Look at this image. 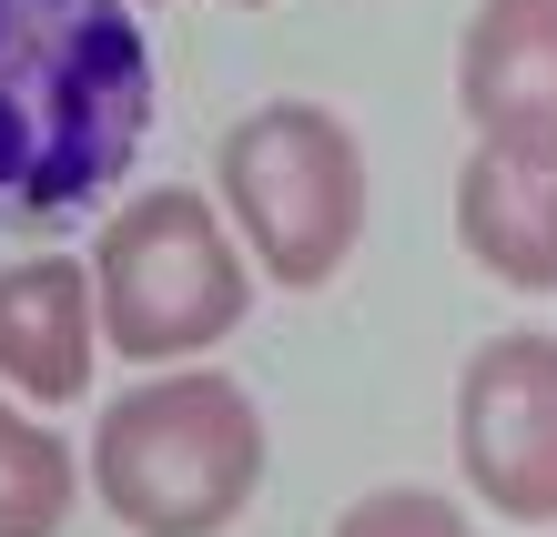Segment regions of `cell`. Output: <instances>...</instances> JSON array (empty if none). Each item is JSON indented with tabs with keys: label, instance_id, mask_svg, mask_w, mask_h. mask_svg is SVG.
I'll return each mask as SVG.
<instances>
[{
	"label": "cell",
	"instance_id": "obj_12",
	"mask_svg": "<svg viewBox=\"0 0 557 537\" xmlns=\"http://www.w3.org/2000/svg\"><path fill=\"white\" fill-rule=\"evenodd\" d=\"M133 11H152V0H133Z\"/></svg>",
	"mask_w": 557,
	"mask_h": 537
},
{
	"label": "cell",
	"instance_id": "obj_8",
	"mask_svg": "<svg viewBox=\"0 0 557 537\" xmlns=\"http://www.w3.org/2000/svg\"><path fill=\"white\" fill-rule=\"evenodd\" d=\"M456 112L467 132H547L557 143V0H476L456 30Z\"/></svg>",
	"mask_w": 557,
	"mask_h": 537
},
{
	"label": "cell",
	"instance_id": "obj_3",
	"mask_svg": "<svg viewBox=\"0 0 557 537\" xmlns=\"http://www.w3.org/2000/svg\"><path fill=\"white\" fill-rule=\"evenodd\" d=\"M213 204L234 223L244 264L284 294H324L366 244V143L335 102H305V91H274L244 122H223L213 143Z\"/></svg>",
	"mask_w": 557,
	"mask_h": 537
},
{
	"label": "cell",
	"instance_id": "obj_10",
	"mask_svg": "<svg viewBox=\"0 0 557 537\" xmlns=\"http://www.w3.org/2000/svg\"><path fill=\"white\" fill-rule=\"evenodd\" d=\"M335 537H476V517L446 487H366L335 517Z\"/></svg>",
	"mask_w": 557,
	"mask_h": 537
},
{
	"label": "cell",
	"instance_id": "obj_9",
	"mask_svg": "<svg viewBox=\"0 0 557 537\" xmlns=\"http://www.w3.org/2000/svg\"><path fill=\"white\" fill-rule=\"evenodd\" d=\"M82 497V456L51 416L0 395V537H61Z\"/></svg>",
	"mask_w": 557,
	"mask_h": 537
},
{
	"label": "cell",
	"instance_id": "obj_6",
	"mask_svg": "<svg viewBox=\"0 0 557 537\" xmlns=\"http://www.w3.org/2000/svg\"><path fill=\"white\" fill-rule=\"evenodd\" d=\"M456 244L486 284L557 294V143L547 132H486L456 162Z\"/></svg>",
	"mask_w": 557,
	"mask_h": 537
},
{
	"label": "cell",
	"instance_id": "obj_2",
	"mask_svg": "<svg viewBox=\"0 0 557 537\" xmlns=\"http://www.w3.org/2000/svg\"><path fill=\"white\" fill-rule=\"evenodd\" d=\"M82 477L133 537H223L264 497V406L244 376L162 365L91 416Z\"/></svg>",
	"mask_w": 557,
	"mask_h": 537
},
{
	"label": "cell",
	"instance_id": "obj_5",
	"mask_svg": "<svg viewBox=\"0 0 557 537\" xmlns=\"http://www.w3.org/2000/svg\"><path fill=\"white\" fill-rule=\"evenodd\" d=\"M456 477L507 527H557V334L507 325L456 365Z\"/></svg>",
	"mask_w": 557,
	"mask_h": 537
},
{
	"label": "cell",
	"instance_id": "obj_7",
	"mask_svg": "<svg viewBox=\"0 0 557 537\" xmlns=\"http://www.w3.org/2000/svg\"><path fill=\"white\" fill-rule=\"evenodd\" d=\"M102 376V315H91L82 254H11L0 264V395L21 406H82Z\"/></svg>",
	"mask_w": 557,
	"mask_h": 537
},
{
	"label": "cell",
	"instance_id": "obj_1",
	"mask_svg": "<svg viewBox=\"0 0 557 537\" xmlns=\"http://www.w3.org/2000/svg\"><path fill=\"white\" fill-rule=\"evenodd\" d=\"M162 61L133 0H0V223L51 233L133 183Z\"/></svg>",
	"mask_w": 557,
	"mask_h": 537
},
{
	"label": "cell",
	"instance_id": "obj_11",
	"mask_svg": "<svg viewBox=\"0 0 557 537\" xmlns=\"http://www.w3.org/2000/svg\"><path fill=\"white\" fill-rule=\"evenodd\" d=\"M234 11H274V0H234Z\"/></svg>",
	"mask_w": 557,
	"mask_h": 537
},
{
	"label": "cell",
	"instance_id": "obj_4",
	"mask_svg": "<svg viewBox=\"0 0 557 537\" xmlns=\"http://www.w3.org/2000/svg\"><path fill=\"white\" fill-rule=\"evenodd\" d=\"M91 315L133 365H193L253 315V264L203 183H143L112 204L91 244Z\"/></svg>",
	"mask_w": 557,
	"mask_h": 537
}]
</instances>
